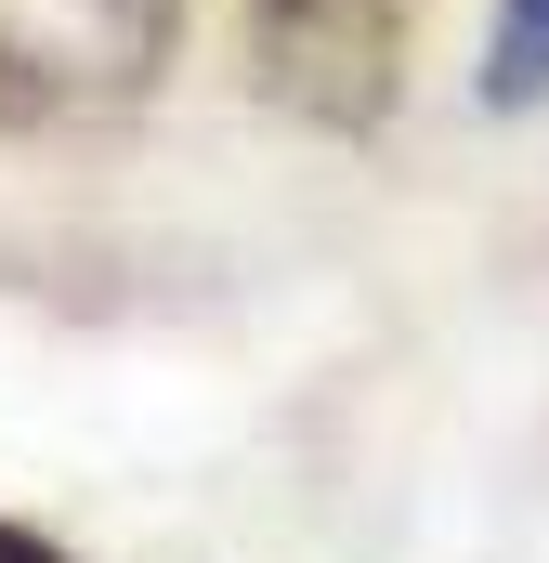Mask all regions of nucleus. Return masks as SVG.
<instances>
[{
	"label": "nucleus",
	"mask_w": 549,
	"mask_h": 563,
	"mask_svg": "<svg viewBox=\"0 0 549 563\" xmlns=\"http://www.w3.org/2000/svg\"><path fill=\"white\" fill-rule=\"evenodd\" d=\"M183 0H0V119H119L157 92Z\"/></svg>",
	"instance_id": "f257e3e1"
},
{
	"label": "nucleus",
	"mask_w": 549,
	"mask_h": 563,
	"mask_svg": "<svg viewBox=\"0 0 549 563\" xmlns=\"http://www.w3.org/2000/svg\"><path fill=\"white\" fill-rule=\"evenodd\" d=\"M406 13L418 0H249V79L301 132H380L406 92Z\"/></svg>",
	"instance_id": "f03ea898"
},
{
	"label": "nucleus",
	"mask_w": 549,
	"mask_h": 563,
	"mask_svg": "<svg viewBox=\"0 0 549 563\" xmlns=\"http://www.w3.org/2000/svg\"><path fill=\"white\" fill-rule=\"evenodd\" d=\"M0 563H92V551H66V538H40V525H13V511H0Z\"/></svg>",
	"instance_id": "20e7f679"
},
{
	"label": "nucleus",
	"mask_w": 549,
	"mask_h": 563,
	"mask_svg": "<svg viewBox=\"0 0 549 563\" xmlns=\"http://www.w3.org/2000/svg\"><path fill=\"white\" fill-rule=\"evenodd\" d=\"M471 92H484V119H537L549 106V0H497V13H484Z\"/></svg>",
	"instance_id": "7ed1b4c3"
}]
</instances>
